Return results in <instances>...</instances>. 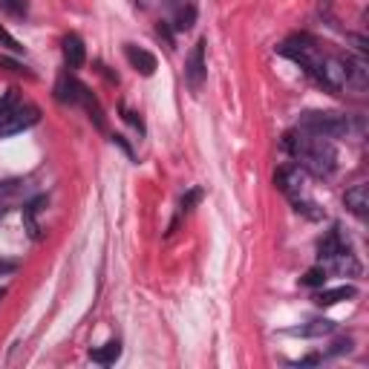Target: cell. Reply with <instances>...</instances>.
Segmentation results:
<instances>
[{"instance_id": "obj_1", "label": "cell", "mask_w": 369, "mask_h": 369, "mask_svg": "<svg viewBox=\"0 0 369 369\" xmlns=\"http://www.w3.org/2000/svg\"><path fill=\"white\" fill-rule=\"evenodd\" d=\"M283 147L309 176L329 179L335 174V167H337V151H335L332 139L312 136L306 130H291V133L283 136Z\"/></svg>"}, {"instance_id": "obj_2", "label": "cell", "mask_w": 369, "mask_h": 369, "mask_svg": "<svg viewBox=\"0 0 369 369\" xmlns=\"http://www.w3.org/2000/svg\"><path fill=\"white\" fill-rule=\"evenodd\" d=\"M274 185L277 190L286 196V200L294 205V211H300L312 219H321L323 214L317 211L314 200L309 196V174L300 167V165H283L277 174H274Z\"/></svg>"}, {"instance_id": "obj_3", "label": "cell", "mask_w": 369, "mask_h": 369, "mask_svg": "<svg viewBox=\"0 0 369 369\" xmlns=\"http://www.w3.org/2000/svg\"><path fill=\"white\" fill-rule=\"evenodd\" d=\"M277 53L294 64H300L309 76L314 81H321V72H323V64H326V55H323V49L321 43H317L312 35L300 32V35H291L286 38L280 46H277Z\"/></svg>"}, {"instance_id": "obj_4", "label": "cell", "mask_w": 369, "mask_h": 369, "mask_svg": "<svg viewBox=\"0 0 369 369\" xmlns=\"http://www.w3.org/2000/svg\"><path fill=\"white\" fill-rule=\"evenodd\" d=\"M298 130H306L312 136H323V139H340L352 130L349 116L332 113V110H309L300 116Z\"/></svg>"}, {"instance_id": "obj_5", "label": "cell", "mask_w": 369, "mask_h": 369, "mask_svg": "<svg viewBox=\"0 0 369 369\" xmlns=\"http://www.w3.org/2000/svg\"><path fill=\"white\" fill-rule=\"evenodd\" d=\"M349 72H352V58L347 55H326L323 72H321V87H326L329 92H340L349 87Z\"/></svg>"}, {"instance_id": "obj_6", "label": "cell", "mask_w": 369, "mask_h": 369, "mask_svg": "<svg viewBox=\"0 0 369 369\" xmlns=\"http://www.w3.org/2000/svg\"><path fill=\"white\" fill-rule=\"evenodd\" d=\"M41 121V110L35 107V104H29V102H20L12 107V113L6 116V121L0 125V136H15V133H23V130H29V127H35Z\"/></svg>"}, {"instance_id": "obj_7", "label": "cell", "mask_w": 369, "mask_h": 369, "mask_svg": "<svg viewBox=\"0 0 369 369\" xmlns=\"http://www.w3.org/2000/svg\"><path fill=\"white\" fill-rule=\"evenodd\" d=\"M208 78V64H205V41H200L193 49H190V55L185 61V81L190 87V92H200L202 84Z\"/></svg>"}, {"instance_id": "obj_8", "label": "cell", "mask_w": 369, "mask_h": 369, "mask_svg": "<svg viewBox=\"0 0 369 369\" xmlns=\"http://www.w3.org/2000/svg\"><path fill=\"white\" fill-rule=\"evenodd\" d=\"M321 265L326 268V272H335V274H343V277H358V274H361V263H358V257L352 254L349 242H347V245H340V249H337L335 254L323 257Z\"/></svg>"}, {"instance_id": "obj_9", "label": "cell", "mask_w": 369, "mask_h": 369, "mask_svg": "<svg viewBox=\"0 0 369 369\" xmlns=\"http://www.w3.org/2000/svg\"><path fill=\"white\" fill-rule=\"evenodd\" d=\"M125 55H127V61L133 64V69L141 72L144 78H151L153 72H156V55H151L147 49H141V46H136V43H125Z\"/></svg>"}, {"instance_id": "obj_10", "label": "cell", "mask_w": 369, "mask_h": 369, "mask_svg": "<svg viewBox=\"0 0 369 369\" xmlns=\"http://www.w3.org/2000/svg\"><path fill=\"white\" fill-rule=\"evenodd\" d=\"M343 205H347L355 216H366V211H369V185L366 182H358V185H352L347 193H343Z\"/></svg>"}, {"instance_id": "obj_11", "label": "cell", "mask_w": 369, "mask_h": 369, "mask_svg": "<svg viewBox=\"0 0 369 369\" xmlns=\"http://www.w3.org/2000/svg\"><path fill=\"white\" fill-rule=\"evenodd\" d=\"M64 61H67V69H81L84 67L87 49H84V41L78 35H67L64 38Z\"/></svg>"}, {"instance_id": "obj_12", "label": "cell", "mask_w": 369, "mask_h": 369, "mask_svg": "<svg viewBox=\"0 0 369 369\" xmlns=\"http://www.w3.org/2000/svg\"><path fill=\"white\" fill-rule=\"evenodd\" d=\"M46 205V196H38V200H32V202H27L23 205V228H27V234L32 237V239H41L43 234V228L38 225V211Z\"/></svg>"}, {"instance_id": "obj_13", "label": "cell", "mask_w": 369, "mask_h": 369, "mask_svg": "<svg viewBox=\"0 0 369 369\" xmlns=\"http://www.w3.org/2000/svg\"><path fill=\"white\" fill-rule=\"evenodd\" d=\"M358 294L355 286H337V288H323V291H317L314 294V303L317 306H335L340 300H352Z\"/></svg>"}, {"instance_id": "obj_14", "label": "cell", "mask_w": 369, "mask_h": 369, "mask_svg": "<svg viewBox=\"0 0 369 369\" xmlns=\"http://www.w3.org/2000/svg\"><path fill=\"white\" fill-rule=\"evenodd\" d=\"M90 358H92L95 363H102V366H110V363H116V361L121 358V343H118V340H110V343H104L102 349H92Z\"/></svg>"}, {"instance_id": "obj_15", "label": "cell", "mask_w": 369, "mask_h": 369, "mask_svg": "<svg viewBox=\"0 0 369 369\" xmlns=\"http://www.w3.org/2000/svg\"><path fill=\"white\" fill-rule=\"evenodd\" d=\"M193 20H196V6H193V4H188V6H182V9L176 12L174 29H176V32H188V29L193 27Z\"/></svg>"}, {"instance_id": "obj_16", "label": "cell", "mask_w": 369, "mask_h": 369, "mask_svg": "<svg viewBox=\"0 0 369 369\" xmlns=\"http://www.w3.org/2000/svg\"><path fill=\"white\" fill-rule=\"evenodd\" d=\"M329 332H335V323L332 321H312L309 326H303L300 329V335H306V337H317V335H329Z\"/></svg>"}, {"instance_id": "obj_17", "label": "cell", "mask_w": 369, "mask_h": 369, "mask_svg": "<svg viewBox=\"0 0 369 369\" xmlns=\"http://www.w3.org/2000/svg\"><path fill=\"white\" fill-rule=\"evenodd\" d=\"M326 268L323 265H314V268H309V272L303 274V286H309V288H317V286H323L326 283Z\"/></svg>"}, {"instance_id": "obj_18", "label": "cell", "mask_w": 369, "mask_h": 369, "mask_svg": "<svg viewBox=\"0 0 369 369\" xmlns=\"http://www.w3.org/2000/svg\"><path fill=\"white\" fill-rule=\"evenodd\" d=\"M0 12L12 18H27V0H0Z\"/></svg>"}, {"instance_id": "obj_19", "label": "cell", "mask_w": 369, "mask_h": 369, "mask_svg": "<svg viewBox=\"0 0 369 369\" xmlns=\"http://www.w3.org/2000/svg\"><path fill=\"white\" fill-rule=\"evenodd\" d=\"M20 102V95H18V90H9L4 98H0V125H4L6 121V116L12 113V107Z\"/></svg>"}, {"instance_id": "obj_20", "label": "cell", "mask_w": 369, "mask_h": 369, "mask_svg": "<svg viewBox=\"0 0 369 369\" xmlns=\"http://www.w3.org/2000/svg\"><path fill=\"white\" fill-rule=\"evenodd\" d=\"M0 43H4V46L9 49V53H15V55H23V53H27V49L20 46V41H18V38H12L4 27H0Z\"/></svg>"}, {"instance_id": "obj_21", "label": "cell", "mask_w": 369, "mask_h": 369, "mask_svg": "<svg viewBox=\"0 0 369 369\" xmlns=\"http://www.w3.org/2000/svg\"><path fill=\"white\" fill-rule=\"evenodd\" d=\"M200 200H202V190H200V188H190V190H188V193L182 196V208H179V211H182V214L193 211V205L200 202Z\"/></svg>"}, {"instance_id": "obj_22", "label": "cell", "mask_w": 369, "mask_h": 369, "mask_svg": "<svg viewBox=\"0 0 369 369\" xmlns=\"http://www.w3.org/2000/svg\"><path fill=\"white\" fill-rule=\"evenodd\" d=\"M349 349H352V340L349 337H340V340H335L332 355H343V352H349Z\"/></svg>"}, {"instance_id": "obj_23", "label": "cell", "mask_w": 369, "mask_h": 369, "mask_svg": "<svg viewBox=\"0 0 369 369\" xmlns=\"http://www.w3.org/2000/svg\"><path fill=\"white\" fill-rule=\"evenodd\" d=\"M0 67H6V69H12V72H23V69H27V67H20L18 61H12V58H4V55H0Z\"/></svg>"}, {"instance_id": "obj_24", "label": "cell", "mask_w": 369, "mask_h": 369, "mask_svg": "<svg viewBox=\"0 0 369 369\" xmlns=\"http://www.w3.org/2000/svg\"><path fill=\"white\" fill-rule=\"evenodd\" d=\"M18 268V263H12V260H0V274H9V272H15Z\"/></svg>"}, {"instance_id": "obj_25", "label": "cell", "mask_w": 369, "mask_h": 369, "mask_svg": "<svg viewBox=\"0 0 369 369\" xmlns=\"http://www.w3.org/2000/svg\"><path fill=\"white\" fill-rule=\"evenodd\" d=\"M4 294H6V288H0V300H4Z\"/></svg>"}]
</instances>
